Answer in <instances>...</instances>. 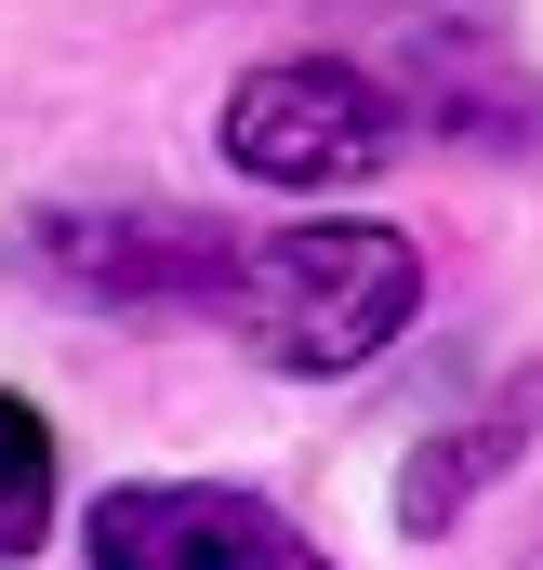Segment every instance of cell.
Returning <instances> with one entry per match:
<instances>
[{"mask_svg":"<svg viewBox=\"0 0 543 570\" xmlns=\"http://www.w3.org/2000/svg\"><path fill=\"white\" fill-rule=\"evenodd\" d=\"M411 305H424V253L398 226H253L226 239L199 318H226L278 372H358L411 332Z\"/></svg>","mask_w":543,"mask_h":570,"instance_id":"obj_1","label":"cell"},{"mask_svg":"<svg viewBox=\"0 0 543 570\" xmlns=\"http://www.w3.org/2000/svg\"><path fill=\"white\" fill-rule=\"evenodd\" d=\"M398 134H411V107L345 53H292V67H253L226 94V159L253 186H358V173L398 159Z\"/></svg>","mask_w":543,"mask_h":570,"instance_id":"obj_2","label":"cell"},{"mask_svg":"<svg viewBox=\"0 0 543 570\" xmlns=\"http://www.w3.org/2000/svg\"><path fill=\"white\" fill-rule=\"evenodd\" d=\"M80 544H93V570H332L278 504H253V491H186V478L107 491Z\"/></svg>","mask_w":543,"mask_h":570,"instance_id":"obj_3","label":"cell"},{"mask_svg":"<svg viewBox=\"0 0 543 570\" xmlns=\"http://www.w3.org/2000/svg\"><path fill=\"white\" fill-rule=\"evenodd\" d=\"M40 266L80 292V305L186 318V305H213L226 226H199V213H53V226H40Z\"/></svg>","mask_w":543,"mask_h":570,"instance_id":"obj_4","label":"cell"},{"mask_svg":"<svg viewBox=\"0 0 543 570\" xmlns=\"http://www.w3.org/2000/svg\"><path fill=\"white\" fill-rule=\"evenodd\" d=\"M531 438H543V372H517L504 399H477L451 438H424V451L398 464V531H451V518H464V504H477Z\"/></svg>","mask_w":543,"mask_h":570,"instance_id":"obj_5","label":"cell"},{"mask_svg":"<svg viewBox=\"0 0 543 570\" xmlns=\"http://www.w3.org/2000/svg\"><path fill=\"white\" fill-rule=\"evenodd\" d=\"M40 531H53V425L0 399V558H27Z\"/></svg>","mask_w":543,"mask_h":570,"instance_id":"obj_6","label":"cell"},{"mask_svg":"<svg viewBox=\"0 0 543 570\" xmlns=\"http://www.w3.org/2000/svg\"><path fill=\"white\" fill-rule=\"evenodd\" d=\"M531 570H543V544H531Z\"/></svg>","mask_w":543,"mask_h":570,"instance_id":"obj_7","label":"cell"}]
</instances>
